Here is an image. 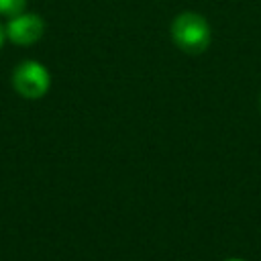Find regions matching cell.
Listing matches in <instances>:
<instances>
[{
  "mask_svg": "<svg viewBox=\"0 0 261 261\" xmlns=\"http://www.w3.org/2000/svg\"><path fill=\"white\" fill-rule=\"evenodd\" d=\"M171 39L188 55H200L210 47L212 29L198 12H181L171 22Z\"/></svg>",
  "mask_w": 261,
  "mask_h": 261,
  "instance_id": "1",
  "label": "cell"
},
{
  "mask_svg": "<svg viewBox=\"0 0 261 261\" xmlns=\"http://www.w3.org/2000/svg\"><path fill=\"white\" fill-rule=\"evenodd\" d=\"M12 86L14 90L29 100H37L47 94L51 86V75L45 65L39 61H22L16 65L12 73Z\"/></svg>",
  "mask_w": 261,
  "mask_h": 261,
  "instance_id": "2",
  "label": "cell"
},
{
  "mask_svg": "<svg viewBox=\"0 0 261 261\" xmlns=\"http://www.w3.org/2000/svg\"><path fill=\"white\" fill-rule=\"evenodd\" d=\"M45 33V20L39 14L20 12L16 16H10V22L6 24V37L14 45H33L37 43Z\"/></svg>",
  "mask_w": 261,
  "mask_h": 261,
  "instance_id": "3",
  "label": "cell"
},
{
  "mask_svg": "<svg viewBox=\"0 0 261 261\" xmlns=\"http://www.w3.org/2000/svg\"><path fill=\"white\" fill-rule=\"evenodd\" d=\"M27 0H0V14L4 16H16L24 12Z\"/></svg>",
  "mask_w": 261,
  "mask_h": 261,
  "instance_id": "4",
  "label": "cell"
},
{
  "mask_svg": "<svg viewBox=\"0 0 261 261\" xmlns=\"http://www.w3.org/2000/svg\"><path fill=\"white\" fill-rule=\"evenodd\" d=\"M4 39H6V29L0 24V49H2V45H4Z\"/></svg>",
  "mask_w": 261,
  "mask_h": 261,
  "instance_id": "5",
  "label": "cell"
},
{
  "mask_svg": "<svg viewBox=\"0 0 261 261\" xmlns=\"http://www.w3.org/2000/svg\"><path fill=\"white\" fill-rule=\"evenodd\" d=\"M224 261H245V259H241V257H230V259H224Z\"/></svg>",
  "mask_w": 261,
  "mask_h": 261,
  "instance_id": "6",
  "label": "cell"
}]
</instances>
